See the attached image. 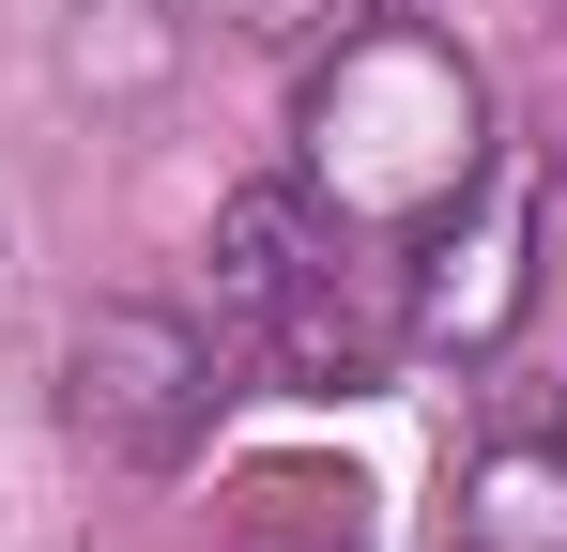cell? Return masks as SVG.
Here are the masks:
<instances>
[{
	"mask_svg": "<svg viewBox=\"0 0 567 552\" xmlns=\"http://www.w3.org/2000/svg\"><path fill=\"white\" fill-rule=\"evenodd\" d=\"M322 170H338V215H445L475 184V78L430 47V31H369L322 108H307Z\"/></svg>",
	"mask_w": 567,
	"mask_h": 552,
	"instance_id": "6da1fadb",
	"label": "cell"
},
{
	"mask_svg": "<svg viewBox=\"0 0 567 552\" xmlns=\"http://www.w3.org/2000/svg\"><path fill=\"white\" fill-rule=\"evenodd\" d=\"M353 276H369L353 262V215H322L307 184H246L215 215V323L291 354L307 384H353L383 354V323H353Z\"/></svg>",
	"mask_w": 567,
	"mask_h": 552,
	"instance_id": "7a4b0ae2",
	"label": "cell"
},
{
	"mask_svg": "<svg viewBox=\"0 0 567 552\" xmlns=\"http://www.w3.org/2000/svg\"><path fill=\"white\" fill-rule=\"evenodd\" d=\"M62 415L123 476H185L199 430H215V338L185 307H93L78 354H62Z\"/></svg>",
	"mask_w": 567,
	"mask_h": 552,
	"instance_id": "3957f363",
	"label": "cell"
},
{
	"mask_svg": "<svg viewBox=\"0 0 567 552\" xmlns=\"http://www.w3.org/2000/svg\"><path fill=\"white\" fill-rule=\"evenodd\" d=\"M461 552H567V446H491L461 476Z\"/></svg>",
	"mask_w": 567,
	"mask_h": 552,
	"instance_id": "277c9868",
	"label": "cell"
},
{
	"mask_svg": "<svg viewBox=\"0 0 567 552\" xmlns=\"http://www.w3.org/2000/svg\"><path fill=\"white\" fill-rule=\"evenodd\" d=\"M246 552H369L353 476H246Z\"/></svg>",
	"mask_w": 567,
	"mask_h": 552,
	"instance_id": "5b68a950",
	"label": "cell"
}]
</instances>
